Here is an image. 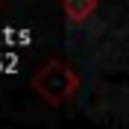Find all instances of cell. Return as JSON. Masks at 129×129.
I'll return each instance as SVG.
<instances>
[{"instance_id": "7a4b0ae2", "label": "cell", "mask_w": 129, "mask_h": 129, "mask_svg": "<svg viewBox=\"0 0 129 129\" xmlns=\"http://www.w3.org/2000/svg\"><path fill=\"white\" fill-rule=\"evenodd\" d=\"M94 9H97V3H94V0H88V3L68 0V3H64V15H68V21H71V24H82V21H85V18L94 12Z\"/></svg>"}, {"instance_id": "6da1fadb", "label": "cell", "mask_w": 129, "mask_h": 129, "mask_svg": "<svg viewBox=\"0 0 129 129\" xmlns=\"http://www.w3.org/2000/svg\"><path fill=\"white\" fill-rule=\"evenodd\" d=\"M76 85H79L76 73H73L64 62H47L35 76H32V88L38 91L47 103H53V106L71 100L73 91H76Z\"/></svg>"}]
</instances>
